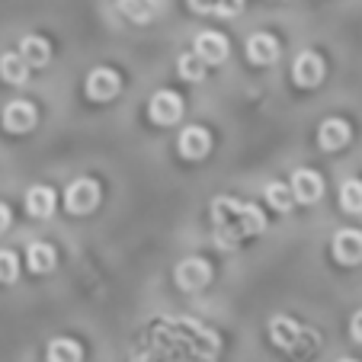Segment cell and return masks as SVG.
I'll list each match as a JSON object with an SVG mask.
<instances>
[{
  "label": "cell",
  "instance_id": "6da1fadb",
  "mask_svg": "<svg viewBox=\"0 0 362 362\" xmlns=\"http://www.w3.org/2000/svg\"><path fill=\"white\" fill-rule=\"evenodd\" d=\"M212 221H215V244L221 250H234L244 238H253L267 228V218L257 205L238 202L231 196L212 199Z\"/></svg>",
  "mask_w": 362,
  "mask_h": 362
},
{
  "label": "cell",
  "instance_id": "4fadbf2b",
  "mask_svg": "<svg viewBox=\"0 0 362 362\" xmlns=\"http://www.w3.org/2000/svg\"><path fill=\"white\" fill-rule=\"evenodd\" d=\"M196 55L205 64H221L228 58V39L218 33H202L196 39Z\"/></svg>",
  "mask_w": 362,
  "mask_h": 362
},
{
  "label": "cell",
  "instance_id": "3957f363",
  "mask_svg": "<svg viewBox=\"0 0 362 362\" xmlns=\"http://www.w3.org/2000/svg\"><path fill=\"white\" fill-rule=\"evenodd\" d=\"M64 205H68L71 215H87L93 212L96 205H100V186H96V180H74V183L68 186V192H64Z\"/></svg>",
  "mask_w": 362,
  "mask_h": 362
},
{
  "label": "cell",
  "instance_id": "ac0fdd59",
  "mask_svg": "<svg viewBox=\"0 0 362 362\" xmlns=\"http://www.w3.org/2000/svg\"><path fill=\"white\" fill-rule=\"evenodd\" d=\"M20 55L29 62V68H45L48 64V55H52V48L42 35H26L20 42Z\"/></svg>",
  "mask_w": 362,
  "mask_h": 362
},
{
  "label": "cell",
  "instance_id": "9a60e30c",
  "mask_svg": "<svg viewBox=\"0 0 362 362\" xmlns=\"http://www.w3.org/2000/svg\"><path fill=\"white\" fill-rule=\"evenodd\" d=\"M26 209L33 218H48V215L55 212V189H48V186H33L26 192Z\"/></svg>",
  "mask_w": 362,
  "mask_h": 362
},
{
  "label": "cell",
  "instance_id": "ffe728a7",
  "mask_svg": "<svg viewBox=\"0 0 362 362\" xmlns=\"http://www.w3.org/2000/svg\"><path fill=\"white\" fill-rule=\"evenodd\" d=\"M48 362H81L83 359V349L77 340H68V337H58V340L48 343Z\"/></svg>",
  "mask_w": 362,
  "mask_h": 362
},
{
  "label": "cell",
  "instance_id": "277c9868",
  "mask_svg": "<svg viewBox=\"0 0 362 362\" xmlns=\"http://www.w3.org/2000/svg\"><path fill=\"white\" fill-rule=\"evenodd\" d=\"M148 116L158 125L180 122V116H183V100H180V93H173V90H158L148 103Z\"/></svg>",
  "mask_w": 362,
  "mask_h": 362
},
{
  "label": "cell",
  "instance_id": "603a6c76",
  "mask_svg": "<svg viewBox=\"0 0 362 362\" xmlns=\"http://www.w3.org/2000/svg\"><path fill=\"white\" fill-rule=\"evenodd\" d=\"M340 205L346 209V212H362V183L359 180H346L340 189Z\"/></svg>",
  "mask_w": 362,
  "mask_h": 362
},
{
  "label": "cell",
  "instance_id": "44dd1931",
  "mask_svg": "<svg viewBox=\"0 0 362 362\" xmlns=\"http://www.w3.org/2000/svg\"><path fill=\"white\" fill-rule=\"evenodd\" d=\"M177 71H180V77L183 81H205V62L196 55V52H186V55H180V62H177Z\"/></svg>",
  "mask_w": 362,
  "mask_h": 362
},
{
  "label": "cell",
  "instance_id": "d6986e66",
  "mask_svg": "<svg viewBox=\"0 0 362 362\" xmlns=\"http://www.w3.org/2000/svg\"><path fill=\"white\" fill-rule=\"evenodd\" d=\"M119 10L132 23H151L160 13V0H119Z\"/></svg>",
  "mask_w": 362,
  "mask_h": 362
},
{
  "label": "cell",
  "instance_id": "7402d4cb",
  "mask_svg": "<svg viewBox=\"0 0 362 362\" xmlns=\"http://www.w3.org/2000/svg\"><path fill=\"white\" fill-rule=\"evenodd\" d=\"M267 202L273 205L276 212H288L292 209V202H295V192H292V186H286V183H269L267 186Z\"/></svg>",
  "mask_w": 362,
  "mask_h": 362
},
{
  "label": "cell",
  "instance_id": "4316f807",
  "mask_svg": "<svg viewBox=\"0 0 362 362\" xmlns=\"http://www.w3.org/2000/svg\"><path fill=\"white\" fill-rule=\"evenodd\" d=\"M349 334H353L356 343H362V311L353 315V321H349Z\"/></svg>",
  "mask_w": 362,
  "mask_h": 362
},
{
  "label": "cell",
  "instance_id": "83f0119b",
  "mask_svg": "<svg viewBox=\"0 0 362 362\" xmlns=\"http://www.w3.org/2000/svg\"><path fill=\"white\" fill-rule=\"evenodd\" d=\"M10 225V209L4 202H0V231H4V228Z\"/></svg>",
  "mask_w": 362,
  "mask_h": 362
},
{
  "label": "cell",
  "instance_id": "e0dca14e",
  "mask_svg": "<svg viewBox=\"0 0 362 362\" xmlns=\"http://www.w3.org/2000/svg\"><path fill=\"white\" fill-rule=\"evenodd\" d=\"M26 260H29V269H33V273H52V269H55V263H58V253H55V247H52V244L35 240V244L29 247Z\"/></svg>",
  "mask_w": 362,
  "mask_h": 362
},
{
  "label": "cell",
  "instance_id": "cb8c5ba5",
  "mask_svg": "<svg viewBox=\"0 0 362 362\" xmlns=\"http://www.w3.org/2000/svg\"><path fill=\"white\" fill-rule=\"evenodd\" d=\"M20 276V257L13 250H0V282H16Z\"/></svg>",
  "mask_w": 362,
  "mask_h": 362
},
{
  "label": "cell",
  "instance_id": "ba28073f",
  "mask_svg": "<svg viewBox=\"0 0 362 362\" xmlns=\"http://www.w3.org/2000/svg\"><path fill=\"white\" fill-rule=\"evenodd\" d=\"M292 77L298 87H317L324 81V62L317 52H301L292 64Z\"/></svg>",
  "mask_w": 362,
  "mask_h": 362
},
{
  "label": "cell",
  "instance_id": "52a82bcc",
  "mask_svg": "<svg viewBox=\"0 0 362 362\" xmlns=\"http://www.w3.org/2000/svg\"><path fill=\"white\" fill-rule=\"evenodd\" d=\"M0 122H4V129L13 132V135H23V132H29L35 125V106L29 100H13L4 106V116H0Z\"/></svg>",
  "mask_w": 362,
  "mask_h": 362
},
{
  "label": "cell",
  "instance_id": "7a4b0ae2",
  "mask_svg": "<svg viewBox=\"0 0 362 362\" xmlns=\"http://www.w3.org/2000/svg\"><path fill=\"white\" fill-rule=\"evenodd\" d=\"M269 337H273L276 346L292 356H308L317 349V334L315 330H305L292 317H273L269 321Z\"/></svg>",
  "mask_w": 362,
  "mask_h": 362
},
{
  "label": "cell",
  "instance_id": "d4e9b609",
  "mask_svg": "<svg viewBox=\"0 0 362 362\" xmlns=\"http://www.w3.org/2000/svg\"><path fill=\"white\" fill-rule=\"evenodd\" d=\"M244 10V0H218L215 4V16H238Z\"/></svg>",
  "mask_w": 362,
  "mask_h": 362
},
{
  "label": "cell",
  "instance_id": "9c48e42d",
  "mask_svg": "<svg viewBox=\"0 0 362 362\" xmlns=\"http://www.w3.org/2000/svg\"><path fill=\"white\" fill-rule=\"evenodd\" d=\"M334 257H337V263H343V267H356V263H362V231H356V228L337 231Z\"/></svg>",
  "mask_w": 362,
  "mask_h": 362
},
{
  "label": "cell",
  "instance_id": "5bb4252c",
  "mask_svg": "<svg viewBox=\"0 0 362 362\" xmlns=\"http://www.w3.org/2000/svg\"><path fill=\"white\" fill-rule=\"evenodd\" d=\"M247 58H250L253 64H273L276 58H279V42L267 33L250 35V42H247Z\"/></svg>",
  "mask_w": 362,
  "mask_h": 362
},
{
  "label": "cell",
  "instance_id": "f1b7e54d",
  "mask_svg": "<svg viewBox=\"0 0 362 362\" xmlns=\"http://www.w3.org/2000/svg\"><path fill=\"white\" fill-rule=\"evenodd\" d=\"M340 362H356V359H340Z\"/></svg>",
  "mask_w": 362,
  "mask_h": 362
},
{
  "label": "cell",
  "instance_id": "8fae6325",
  "mask_svg": "<svg viewBox=\"0 0 362 362\" xmlns=\"http://www.w3.org/2000/svg\"><path fill=\"white\" fill-rule=\"evenodd\" d=\"M209 148H212V138L202 125H189V129L180 132V154L186 160H202L209 154Z\"/></svg>",
  "mask_w": 362,
  "mask_h": 362
},
{
  "label": "cell",
  "instance_id": "484cf974",
  "mask_svg": "<svg viewBox=\"0 0 362 362\" xmlns=\"http://www.w3.org/2000/svg\"><path fill=\"white\" fill-rule=\"evenodd\" d=\"M215 4H218V0H189V7L196 10V13H212V16H215Z\"/></svg>",
  "mask_w": 362,
  "mask_h": 362
},
{
  "label": "cell",
  "instance_id": "8992f818",
  "mask_svg": "<svg viewBox=\"0 0 362 362\" xmlns=\"http://www.w3.org/2000/svg\"><path fill=\"white\" fill-rule=\"evenodd\" d=\"M177 286L186 288V292H196V288H205L209 279H212V267L202 260V257H186L177 267Z\"/></svg>",
  "mask_w": 362,
  "mask_h": 362
},
{
  "label": "cell",
  "instance_id": "30bf717a",
  "mask_svg": "<svg viewBox=\"0 0 362 362\" xmlns=\"http://www.w3.org/2000/svg\"><path fill=\"white\" fill-rule=\"evenodd\" d=\"M292 192H295V199H298V202H305V205L317 202V199L324 196V180H321V173L308 170V167L295 170V173H292Z\"/></svg>",
  "mask_w": 362,
  "mask_h": 362
},
{
  "label": "cell",
  "instance_id": "2e32d148",
  "mask_svg": "<svg viewBox=\"0 0 362 362\" xmlns=\"http://www.w3.org/2000/svg\"><path fill=\"white\" fill-rule=\"evenodd\" d=\"M0 77L7 83H26L29 81V62L20 52H4L0 55Z\"/></svg>",
  "mask_w": 362,
  "mask_h": 362
},
{
  "label": "cell",
  "instance_id": "5b68a950",
  "mask_svg": "<svg viewBox=\"0 0 362 362\" xmlns=\"http://www.w3.org/2000/svg\"><path fill=\"white\" fill-rule=\"evenodd\" d=\"M83 90H87L90 100L106 103V100H112V96L122 90V77H119L112 68H93L87 74V87Z\"/></svg>",
  "mask_w": 362,
  "mask_h": 362
},
{
  "label": "cell",
  "instance_id": "7c38bea8",
  "mask_svg": "<svg viewBox=\"0 0 362 362\" xmlns=\"http://www.w3.org/2000/svg\"><path fill=\"white\" fill-rule=\"evenodd\" d=\"M349 135H353L349 122H343V119H324L321 129H317V144L324 151H340L349 141Z\"/></svg>",
  "mask_w": 362,
  "mask_h": 362
}]
</instances>
